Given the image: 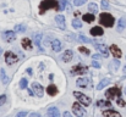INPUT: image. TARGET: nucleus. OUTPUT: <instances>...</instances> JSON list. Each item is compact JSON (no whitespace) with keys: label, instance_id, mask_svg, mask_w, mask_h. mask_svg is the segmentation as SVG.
I'll use <instances>...</instances> for the list:
<instances>
[{"label":"nucleus","instance_id":"nucleus-1","mask_svg":"<svg viewBox=\"0 0 126 117\" xmlns=\"http://www.w3.org/2000/svg\"><path fill=\"white\" fill-rule=\"evenodd\" d=\"M49 9H54V10L59 11V2H58V0H43L41 2V5H39V13L43 15Z\"/></svg>","mask_w":126,"mask_h":117},{"label":"nucleus","instance_id":"nucleus-2","mask_svg":"<svg viewBox=\"0 0 126 117\" xmlns=\"http://www.w3.org/2000/svg\"><path fill=\"white\" fill-rule=\"evenodd\" d=\"M99 22H100V25H103L105 27H113V25H114V17L110 13L103 12V13L99 15Z\"/></svg>","mask_w":126,"mask_h":117},{"label":"nucleus","instance_id":"nucleus-3","mask_svg":"<svg viewBox=\"0 0 126 117\" xmlns=\"http://www.w3.org/2000/svg\"><path fill=\"white\" fill-rule=\"evenodd\" d=\"M74 96L81 103V104H83L86 106H88L91 103H92V100H91V98H88L87 95H84L83 93H80V91H74Z\"/></svg>","mask_w":126,"mask_h":117},{"label":"nucleus","instance_id":"nucleus-4","mask_svg":"<svg viewBox=\"0 0 126 117\" xmlns=\"http://www.w3.org/2000/svg\"><path fill=\"white\" fill-rule=\"evenodd\" d=\"M121 95V90L116 87L114 88H109L107 91H105V96L109 98V99H114V98H120Z\"/></svg>","mask_w":126,"mask_h":117},{"label":"nucleus","instance_id":"nucleus-5","mask_svg":"<svg viewBox=\"0 0 126 117\" xmlns=\"http://www.w3.org/2000/svg\"><path fill=\"white\" fill-rule=\"evenodd\" d=\"M72 111H74V114H75L77 117H86L87 116L86 110L80 105V103H75V104L72 105Z\"/></svg>","mask_w":126,"mask_h":117},{"label":"nucleus","instance_id":"nucleus-6","mask_svg":"<svg viewBox=\"0 0 126 117\" xmlns=\"http://www.w3.org/2000/svg\"><path fill=\"white\" fill-rule=\"evenodd\" d=\"M76 84H77V87L84 88V89H89L92 87V83H91V80L88 78H79L76 80Z\"/></svg>","mask_w":126,"mask_h":117},{"label":"nucleus","instance_id":"nucleus-7","mask_svg":"<svg viewBox=\"0 0 126 117\" xmlns=\"http://www.w3.org/2000/svg\"><path fill=\"white\" fill-rule=\"evenodd\" d=\"M32 90H33V93H34L36 96L43 98V95H44V89H43V87L39 83H33V84H32Z\"/></svg>","mask_w":126,"mask_h":117},{"label":"nucleus","instance_id":"nucleus-8","mask_svg":"<svg viewBox=\"0 0 126 117\" xmlns=\"http://www.w3.org/2000/svg\"><path fill=\"white\" fill-rule=\"evenodd\" d=\"M17 60H18V59H17V56H16L15 52L7 51V52L5 54V61H6L7 65H12V64L17 62Z\"/></svg>","mask_w":126,"mask_h":117},{"label":"nucleus","instance_id":"nucleus-9","mask_svg":"<svg viewBox=\"0 0 126 117\" xmlns=\"http://www.w3.org/2000/svg\"><path fill=\"white\" fill-rule=\"evenodd\" d=\"M87 72H88V68L84 66H81V65H76L71 68V75H83Z\"/></svg>","mask_w":126,"mask_h":117},{"label":"nucleus","instance_id":"nucleus-10","mask_svg":"<svg viewBox=\"0 0 126 117\" xmlns=\"http://www.w3.org/2000/svg\"><path fill=\"white\" fill-rule=\"evenodd\" d=\"M2 38L5 39L6 41H12V40L16 39V34L12 31H6V32L2 33Z\"/></svg>","mask_w":126,"mask_h":117},{"label":"nucleus","instance_id":"nucleus-11","mask_svg":"<svg viewBox=\"0 0 126 117\" xmlns=\"http://www.w3.org/2000/svg\"><path fill=\"white\" fill-rule=\"evenodd\" d=\"M55 21H56V25L60 27V29H65L66 28V25H65V17L63 15H58L55 17Z\"/></svg>","mask_w":126,"mask_h":117},{"label":"nucleus","instance_id":"nucleus-12","mask_svg":"<svg viewBox=\"0 0 126 117\" xmlns=\"http://www.w3.org/2000/svg\"><path fill=\"white\" fill-rule=\"evenodd\" d=\"M110 51H111V54L114 55V57H115V59H120V57H121V55H123L121 50H120L115 44H113V45L110 46Z\"/></svg>","mask_w":126,"mask_h":117},{"label":"nucleus","instance_id":"nucleus-13","mask_svg":"<svg viewBox=\"0 0 126 117\" xmlns=\"http://www.w3.org/2000/svg\"><path fill=\"white\" fill-rule=\"evenodd\" d=\"M72 57H74V52H72L71 50H66V51L63 54L61 60H63L64 62H70V61L72 60Z\"/></svg>","mask_w":126,"mask_h":117},{"label":"nucleus","instance_id":"nucleus-14","mask_svg":"<svg viewBox=\"0 0 126 117\" xmlns=\"http://www.w3.org/2000/svg\"><path fill=\"white\" fill-rule=\"evenodd\" d=\"M103 33H104V31H103L102 27H99V26H95V27H93V28L91 29V34H92L93 37L103 36Z\"/></svg>","mask_w":126,"mask_h":117},{"label":"nucleus","instance_id":"nucleus-15","mask_svg":"<svg viewBox=\"0 0 126 117\" xmlns=\"http://www.w3.org/2000/svg\"><path fill=\"white\" fill-rule=\"evenodd\" d=\"M21 45L23 46V49L26 50H32V41L28 38H23L21 40Z\"/></svg>","mask_w":126,"mask_h":117},{"label":"nucleus","instance_id":"nucleus-16","mask_svg":"<svg viewBox=\"0 0 126 117\" xmlns=\"http://www.w3.org/2000/svg\"><path fill=\"white\" fill-rule=\"evenodd\" d=\"M98 50L102 52V55H103L104 57H108V56H109V48H108L107 45H104V44L98 45Z\"/></svg>","mask_w":126,"mask_h":117},{"label":"nucleus","instance_id":"nucleus-17","mask_svg":"<svg viewBox=\"0 0 126 117\" xmlns=\"http://www.w3.org/2000/svg\"><path fill=\"white\" fill-rule=\"evenodd\" d=\"M51 48H53V50H54L55 52H59V51L61 50V43H60V40L54 39V40L51 41Z\"/></svg>","mask_w":126,"mask_h":117},{"label":"nucleus","instance_id":"nucleus-18","mask_svg":"<svg viewBox=\"0 0 126 117\" xmlns=\"http://www.w3.org/2000/svg\"><path fill=\"white\" fill-rule=\"evenodd\" d=\"M110 70H111V72H116L118 71V68L120 67V61L118 60V59H115V60H113L111 62H110Z\"/></svg>","mask_w":126,"mask_h":117},{"label":"nucleus","instance_id":"nucleus-19","mask_svg":"<svg viewBox=\"0 0 126 117\" xmlns=\"http://www.w3.org/2000/svg\"><path fill=\"white\" fill-rule=\"evenodd\" d=\"M58 88H56V85H54V84H50L48 88H47V93L49 94V95H51V96H54V95H56L58 94Z\"/></svg>","mask_w":126,"mask_h":117},{"label":"nucleus","instance_id":"nucleus-20","mask_svg":"<svg viewBox=\"0 0 126 117\" xmlns=\"http://www.w3.org/2000/svg\"><path fill=\"white\" fill-rule=\"evenodd\" d=\"M103 116L104 117H121V115L116 111H113V110H108V111H104L103 112Z\"/></svg>","mask_w":126,"mask_h":117},{"label":"nucleus","instance_id":"nucleus-21","mask_svg":"<svg viewBox=\"0 0 126 117\" xmlns=\"http://www.w3.org/2000/svg\"><path fill=\"white\" fill-rule=\"evenodd\" d=\"M97 106L98 107H111V103L109 100H98Z\"/></svg>","mask_w":126,"mask_h":117},{"label":"nucleus","instance_id":"nucleus-22","mask_svg":"<svg viewBox=\"0 0 126 117\" xmlns=\"http://www.w3.org/2000/svg\"><path fill=\"white\" fill-rule=\"evenodd\" d=\"M82 18H83L84 22H88V23H91V22H93L95 20V17H94L93 13H86V15L82 16Z\"/></svg>","mask_w":126,"mask_h":117},{"label":"nucleus","instance_id":"nucleus-23","mask_svg":"<svg viewBox=\"0 0 126 117\" xmlns=\"http://www.w3.org/2000/svg\"><path fill=\"white\" fill-rule=\"evenodd\" d=\"M108 84H109V78H104V79H102V80L99 82L97 89H98V90H102V89H103L104 87H107Z\"/></svg>","mask_w":126,"mask_h":117},{"label":"nucleus","instance_id":"nucleus-24","mask_svg":"<svg viewBox=\"0 0 126 117\" xmlns=\"http://www.w3.org/2000/svg\"><path fill=\"white\" fill-rule=\"evenodd\" d=\"M47 112H49V114H51V115H53V116H54V117H60V112H59V110H58V107H49Z\"/></svg>","mask_w":126,"mask_h":117},{"label":"nucleus","instance_id":"nucleus-25","mask_svg":"<svg viewBox=\"0 0 126 117\" xmlns=\"http://www.w3.org/2000/svg\"><path fill=\"white\" fill-rule=\"evenodd\" d=\"M0 75H1V80H2V83H4V84H7L10 79H9V77H7V75H6V72H5V70H4V68H1Z\"/></svg>","mask_w":126,"mask_h":117},{"label":"nucleus","instance_id":"nucleus-26","mask_svg":"<svg viewBox=\"0 0 126 117\" xmlns=\"http://www.w3.org/2000/svg\"><path fill=\"white\" fill-rule=\"evenodd\" d=\"M125 27H126V20L125 18H120L119 20V23H118V31L121 32Z\"/></svg>","mask_w":126,"mask_h":117},{"label":"nucleus","instance_id":"nucleus-27","mask_svg":"<svg viewBox=\"0 0 126 117\" xmlns=\"http://www.w3.org/2000/svg\"><path fill=\"white\" fill-rule=\"evenodd\" d=\"M88 10H89V12H91V13H95V12L98 11V6H97L95 4L91 2V4L88 5Z\"/></svg>","mask_w":126,"mask_h":117},{"label":"nucleus","instance_id":"nucleus-28","mask_svg":"<svg viewBox=\"0 0 126 117\" xmlns=\"http://www.w3.org/2000/svg\"><path fill=\"white\" fill-rule=\"evenodd\" d=\"M41 41H42V33H36L34 34V43L41 48Z\"/></svg>","mask_w":126,"mask_h":117},{"label":"nucleus","instance_id":"nucleus-29","mask_svg":"<svg viewBox=\"0 0 126 117\" xmlns=\"http://www.w3.org/2000/svg\"><path fill=\"white\" fill-rule=\"evenodd\" d=\"M72 26H74L76 29H80V28L82 27V22H81L80 20L75 18V20H72Z\"/></svg>","mask_w":126,"mask_h":117},{"label":"nucleus","instance_id":"nucleus-30","mask_svg":"<svg viewBox=\"0 0 126 117\" xmlns=\"http://www.w3.org/2000/svg\"><path fill=\"white\" fill-rule=\"evenodd\" d=\"M27 84H28L27 79H26V78H22V79H21V82H20V87H21V89L27 88Z\"/></svg>","mask_w":126,"mask_h":117},{"label":"nucleus","instance_id":"nucleus-31","mask_svg":"<svg viewBox=\"0 0 126 117\" xmlns=\"http://www.w3.org/2000/svg\"><path fill=\"white\" fill-rule=\"evenodd\" d=\"M15 29H16L17 32H22V33L26 32V27H25L23 25H17V26L15 27Z\"/></svg>","mask_w":126,"mask_h":117},{"label":"nucleus","instance_id":"nucleus-32","mask_svg":"<svg viewBox=\"0 0 126 117\" xmlns=\"http://www.w3.org/2000/svg\"><path fill=\"white\" fill-rule=\"evenodd\" d=\"M79 51L82 52V54H86V55H89V50L87 48H84V46H80L79 48Z\"/></svg>","mask_w":126,"mask_h":117},{"label":"nucleus","instance_id":"nucleus-33","mask_svg":"<svg viewBox=\"0 0 126 117\" xmlns=\"http://www.w3.org/2000/svg\"><path fill=\"white\" fill-rule=\"evenodd\" d=\"M65 5H66V0H60V4H59V11H63L65 9Z\"/></svg>","mask_w":126,"mask_h":117},{"label":"nucleus","instance_id":"nucleus-34","mask_svg":"<svg viewBox=\"0 0 126 117\" xmlns=\"http://www.w3.org/2000/svg\"><path fill=\"white\" fill-rule=\"evenodd\" d=\"M102 7H103L104 10H108V9H109V2H108V0H102Z\"/></svg>","mask_w":126,"mask_h":117},{"label":"nucleus","instance_id":"nucleus-35","mask_svg":"<svg viewBox=\"0 0 126 117\" xmlns=\"http://www.w3.org/2000/svg\"><path fill=\"white\" fill-rule=\"evenodd\" d=\"M79 39H80V41H82V43H89V39L87 38V37H84V36H82V34L79 36Z\"/></svg>","mask_w":126,"mask_h":117},{"label":"nucleus","instance_id":"nucleus-36","mask_svg":"<svg viewBox=\"0 0 126 117\" xmlns=\"http://www.w3.org/2000/svg\"><path fill=\"white\" fill-rule=\"evenodd\" d=\"M86 1H87V0H75L74 4H75V6H81V5H83Z\"/></svg>","mask_w":126,"mask_h":117},{"label":"nucleus","instance_id":"nucleus-37","mask_svg":"<svg viewBox=\"0 0 126 117\" xmlns=\"http://www.w3.org/2000/svg\"><path fill=\"white\" fill-rule=\"evenodd\" d=\"M5 101H6V95H0V106L5 104Z\"/></svg>","mask_w":126,"mask_h":117},{"label":"nucleus","instance_id":"nucleus-38","mask_svg":"<svg viewBox=\"0 0 126 117\" xmlns=\"http://www.w3.org/2000/svg\"><path fill=\"white\" fill-rule=\"evenodd\" d=\"M74 38H75V36H74L72 33L66 36V40H67V41H74Z\"/></svg>","mask_w":126,"mask_h":117},{"label":"nucleus","instance_id":"nucleus-39","mask_svg":"<svg viewBox=\"0 0 126 117\" xmlns=\"http://www.w3.org/2000/svg\"><path fill=\"white\" fill-rule=\"evenodd\" d=\"M92 66H93V67H95V68H100V64H99L98 61H95V60L92 62Z\"/></svg>","mask_w":126,"mask_h":117},{"label":"nucleus","instance_id":"nucleus-40","mask_svg":"<svg viewBox=\"0 0 126 117\" xmlns=\"http://www.w3.org/2000/svg\"><path fill=\"white\" fill-rule=\"evenodd\" d=\"M27 116V112L26 111H22V112H18L17 115H16V117H26Z\"/></svg>","mask_w":126,"mask_h":117},{"label":"nucleus","instance_id":"nucleus-41","mask_svg":"<svg viewBox=\"0 0 126 117\" xmlns=\"http://www.w3.org/2000/svg\"><path fill=\"white\" fill-rule=\"evenodd\" d=\"M118 105H120V106H125V101L123 100V99H118Z\"/></svg>","mask_w":126,"mask_h":117},{"label":"nucleus","instance_id":"nucleus-42","mask_svg":"<svg viewBox=\"0 0 126 117\" xmlns=\"http://www.w3.org/2000/svg\"><path fill=\"white\" fill-rule=\"evenodd\" d=\"M30 117H42L39 114H37V112H32L31 115H30Z\"/></svg>","mask_w":126,"mask_h":117},{"label":"nucleus","instance_id":"nucleus-43","mask_svg":"<svg viewBox=\"0 0 126 117\" xmlns=\"http://www.w3.org/2000/svg\"><path fill=\"white\" fill-rule=\"evenodd\" d=\"M63 117H72V115H71V114H70L69 111H66V112H64Z\"/></svg>","mask_w":126,"mask_h":117},{"label":"nucleus","instance_id":"nucleus-44","mask_svg":"<svg viewBox=\"0 0 126 117\" xmlns=\"http://www.w3.org/2000/svg\"><path fill=\"white\" fill-rule=\"evenodd\" d=\"M93 59H94V60H98V59H100V54H94V55H93Z\"/></svg>","mask_w":126,"mask_h":117},{"label":"nucleus","instance_id":"nucleus-45","mask_svg":"<svg viewBox=\"0 0 126 117\" xmlns=\"http://www.w3.org/2000/svg\"><path fill=\"white\" fill-rule=\"evenodd\" d=\"M28 94H30V95H33L34 93H33V90H32V89H28Z\"/></svg>","mask_w":126,"mask_h":117},{"label":"nucleus","instance_id":"nucleus-46","mask_svg":"<svg viewBox=\"0 0 126 117\" xmlns=\"http://www.w3.org/2000/svg\"><path fill=\"white\" fill-rule=\"evenodd\" d=\"M45 117H54V116H53L51 114H49V112H47V116H45Z\"/></svg>","mask_w":126,"mask_h":117},{"label":"nucleus","instance_id":"nucleus-47","mask_svg":"<svg viewBox=\"0 0 126 117\" xmlns=\"http://www.w3.org/2000/svg\"><path fill=\"white\" fill-rule=\"evenodd\" d=\"M27 73H30V75H32V70H31V68H28V70H27Z\"/></svg>","mask_w":126,"mask_h":117},{"label":"nucleus","instance_id":"nucleus-48","mask_svg":"<svg viewBox=\"0 0 126 117\" xmlns=\"http://www.w3.org/2000/svg\"><path fill=\"white\" fill-rule=\"evenodd\" d=\"M124 73H125V75H126V66H125V67H124Z\"/></svg>","mask_w":126,"mask_h":117},{"label":"nucleus","instance_id":"nucleus-49","mask_svg":"<svg viewBox=\"0 0 126 117\" xmlns=\"http://www.w3.org/2000/svg\"><path fill=\"white\" fill-rule=\"evenodd\" d=\"M1 52H2V49H1V48H0V55H1Z\"/></svg>","mask_w":126,"mask_h":117},{"label":"nucleus","instance_id":"nucleus-50","mask_svg":"<svg viewBox=\"0 0 126 117\" xmlns=\"http://www.w3.org/2000/svg\"><path fill=\"white\" fill-rule=\"evenodd\" d=\"M125 94H126V87H125Z\"/></svg>","mask_w":126,"mask_h":117}]
</instances>
